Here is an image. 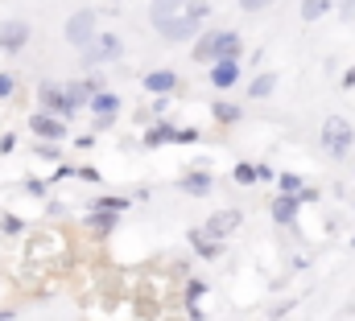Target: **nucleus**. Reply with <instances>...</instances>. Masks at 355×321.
I'll use <instances>...</instances> for the list:
<instances>
[{"instance_id":"obj_1","label":"nucleus","mask_w":355,"mask_h":321,"mask_svg":"<svg viewBox=\"0 0 355 321\" xmlns=\"http://www.w3.org/2000/svg\"><path fill=\"white\" fill-rule=\"evenodd\" d=\"M207 12H211V4H207V0H190L174 21H170V25H162V37H166V42H186V37L207 21Z\"/></svg>"},{"instance_id":"obj_2","label":"nucleus","mask_w":355,"mask_h":321,"mask_svg":"<svg viewBox=\"0 0 355 321\" xmlns=\"http://www.w3.org/2000/svg\"><path fill=\"white\" fill-rule=\"evenodd\" d=\"M236 54H240V37H236V33H207V37L194 46V58H198V62H211V58L236 62Z\"/></svg>"},{"instance_id":"obj_3","label":"nucleus","mask_w":355,"mask_h":321,"mask_svg":"<svg viewBox=\"0 0 355 321\" xmlns=\"http://www.w3.org/2000/svg\"><path fill=\"white\" fill-rule=\"evenodd\" d=\"M322 145H327L331 157H343V153L352 149V124L339 120V116H331V120L322 124Z\"/></svg>"},{"instance_id":"obj_4","label":"nucleus","mask_w":355,"mask_h":321,"mask_svg":"<svg viewBox=\"0 0 355 321\" xmlns=\"http://www.w3.org/2000/svg\"><path fill=\"white\" fill-rule=\"evenodd\" d=\"M91 37H95V12H75L71 21H67V42L71 46H79V50H87L91 46Z\"/></svg>"},{"instance_id":"obj_5","label":"nucleus","mask_w":355,"mask_h":321,"mask_svg":"<svg viewBox=\"0 0 355 321\" xmlns=\"http://www.w3.org/2000/svg\"><path fill=\"white\" fill-rule=\"evenodd\" d=\"M240 210H219V214H211V223L202 227V235H211V239H223V235H232L236 227H240Z\"/></svg>"},{"instance_id":"obj_6","label":"nucleus","mask_w":355,"mask_h":321,"mask_svg":"<svg viewBox=\"0 0 355 321\" xmlns=\"http://www.w3.org/2000/svg\"><path fill=\"white\" fill-rule=\"evenodd\" d=\"M25 42H29L25 21H0V50H21Z\"/></svg>"},{"instance_id":"obj_7","label":"nucleus","mask_w":355,"mask_h":321,"mask_svg":"<svg viewBox=\"0 0 355 321\" xmlns=\"http://www.w3.org/2000/svg\"><path fill=\"white\" fill-rule=\"evenodd\" d=\"M95 46H87L83 54H87V62H107V58H116L120 54V37H112V33H103V37H91Z\"/></svg>"},{"instance_id":"obj_8","label":"nucleus","mask_w":355,"mask_h":321,"mask_svg":"<svg viewBox=\"0 0 355 321\" xmlns=\"http://www.w3.org/2000/svg\"><path fill=\"white\" fill-rule=\"evenodd\" d=\"M29 128L42 136V140H62L67 136V128H62V120H54V116H46V111H37L33 120H29Z\"/></svg>"},{"instance_id":"obj_9","label":"nucleus","mask_w":355,"mask_h":321,"mask_svg":"<svg viewBox=\"0 0 355 321\" xmlns=\"http://www.w3.org/2000/svg\"><path fill=\"white\" fill-rule=\"evenodd\" d=\"M166 140L190 145V140H198V132H194V128H153V132L145 136V145H166Z\"/></svg>"},{"instance_id":"obj_10","label":"nucleus","mask_w":355,"mask_h":321,"mask_svg":"<svg viewBox=\"0 0 355 321\" xmlns=\"http://www.w3.org/2000/svg\"><path fill=\"white\" fill-rule=\"evenodd\" d=\"M42 103H46L50 111H58V116H71V111H75V103H71L67 91H58V86H42Z\"/></svg>"},{"instance_id":"obj_11","label":"nucleus","mask_w":355,"mask_h":321,"mask_svg":"<svg viewBox=\"0 0 355 321\" xmlns=\"http://www.w3.org/2000/svg\"><path fill=\"white\" fill-rule=\"evenodd\" d=\"M182 8H186V0H153V25H157V29L170 25Z\"/></svg>"},{"instance_id":"obj_12","label":"nucleus","mask_w":355,"mask_h":321,"mask_svg":"<svg viewBox=\"0 0 355 321\" xmlns=\"http://www.w3.org/2000/svg\"><path fill=\"white\" fill-rule=\"evenodd\" d=\"M145 86L157 91V95H166V91H174L178 86V75L174 71H153V75H145Z\"/></svg>"},{"instance_id":"obj_13","label":"nucleus","mask_w":355,"mask_h":321,"mask_svg":"<svg viewBox=\"0 0 355 321\" xmlns=\"http://www.w3.org/2000/svg\"><path fill=\"white\" fill-rule=\"evenodd\" d=\"M178 190H186V194H207V190H211V173H190V177L178 181Z\"/></svg>"},{"instance_id":"obj_14","label":"nucleus","mask_w":355,"mask_h":321,"mask_svg":"<svg viewBox=\"0 0 355 321\" xmlns=\"http://www.w3.org/2000/svg\"><path fill=\"white\" fill-rule=\"evenodd\" d=\"M293 214H297V198H277L272 202V219L277 223H293Z\"/></svg>"},{"instance_id":"obj_15","label":"nucleus","mask_w":355,"mask_h":321,"mask_svg":"<svg viewBox=\"0 0 355 321\" xmlns=\"http://www.w3.org/2000/svg\"><path fill=\"white\" fill-rule=\"evenodd\" d=\"M236 75H240V71H236V62H215L211 82H215V86H232V82H236Z\"/></svg>"},{"instance_id":"obj_16","label":"nucleus","mask_w":355,"mask_h":321,"mask_svg":"<svg viewBox=\"0 0 355 321\" xmlns=\"http://www.w3.org/2000/svg\"><path fill=\"white\" fill-rule=\"evenodd\" d=\"M91 107H95V111H99V116L107 120V116H116V107H120V99H116V95H95V99H91Z\"/></svg>"},{"instance_id":"obj_17","label":"nucleus","mask_w":355,"mask_h":321,"mask_svg":"<svg viewBox=\"0 0 355 321\" xmlns=\"http://www.w3.org/2000/svg\"><path fill=\"white\" fill-rule=\"evenodd\" d=\"M91 206H95V214H120L128 202H124V198H95Z\"/></svg>"},{"instance_id":"obj_18","label":"nucleus","mask_w":355,"mask_h":321,"mask_svg":"<svg viewBox=\"0 0 355 321\" xmlns=\"http://www.w3.org/2000/svg\"><path fill=\"white\" fill-rule=\"evenodd\" d=\"M327 8H331V0H302V17L306 21H318Z\"/></svg>"},{"instance_id":"obj_19","label":"nucleus","mask_w":355,"mask_h":321,"mask_svg":"<svg viewBox=\"0 0 355 321\" xmlns=\"http://www.w3.org/2000/svg\"><path fill=\"white\" fill-rule=\"evenodd\" d=\"M87 227L95 231V235H107V231L116 227V214H91V219H87Z\"/></svg>"},{"instance_id":"obj_20","label":"nucleus","mask_w":355,"mask_h":321,"mask_svg":"<svg viewBox=\"0 0 355 321\" xmlns=\"http://www.w3.org/2000/svg\"><path fill=\"white\" fill-rule=\"evenodd\" d=\"M272 86H277V75H261V79H257L252 86H248V95H252V99H265V95L272 91Z\"/></svg>"},{"instance_id":"obj_21","label":"nucleus","mask_w":355,"mask_h":321,"mask_svg":"<svg viewBox=\"0 0 355 321\" xmlns=\"http://www.w3.org/2000/svg\"><path fill=\"white\" fill-rule=\"evenodd\" d=\"M215 120L232 124V120H240V107H236V103H215Z\"/></svg>"},{"instance_id":"obj_22","label":"nucleus","mask_w":355,"mask_h":321,"mask_svg":"<svg viewBox=\"0 0 355 321\" xmlns=\"http://www.w3.org/2000/svg\"><path fill=\"white\" fill-rule=\"evenodd\" d=\"M190 239H194V247H198L202 255H219V247H215V243H207V235H202V231H194Z\"/></svg>"},{"instance_id":"obj_23","label":"nucleus","mask_w":355,"mask_h":321,"mask_svg":"<svg viewBox=\"0 0 355 321\" xmlns=\"http://www.w3.org/2000/svg\"><path fill=\"white\" fill-rule=\"evenodd\" d=\"M236 181H240V185H252V181H257V169H252V165H236Z\"/></svg>"},{"instance_id":"obj_24","label":"nucleus","mask_w":355,"mask_h":321,"mask_svg":"<svg viewBox=\"0 0 355 321\" xmlns=\"http://www.w3.org/2000/svg\"><path fill=\"white\" fill-rule=\"evenodd\" d=\"M12 86H17L12 75H0V99H8V95H12Z\"/></svg>"},{"instance_id":"obj_25","label":"nucleus","mask_w":355,"mask_h":321,"mask_svg":"<svg viewBox=\"0 0 355 321\" xmlns=\"http://www.w3.org/2000/svg\"><path fill=\"white\" fill-rule=\"evenodd\" d=\"M4 231H8V235H17V231H21V219H12V214H8V219H4Z\"/></svg>"},{"instance_id":"obj_26","label":"nucleus","mask_w":355,"mask_h":321,"mask_svg":"<svg viewBox=\"0 0 355 321\" xmlns=\"http://www.w3.org/2000/svg\"><path fill=\"white\" fill-rule=\"evenodd\" d=\"M268 0H240V8H265Z\"/></svg>"},{"instance_id":"obj_27","label":"nucleus","mask_w":355,"mask_h":321,"mask_svg":"<svg viewBox=\"0 0 355 321\" xmlns=\"http://www.w3.org/2000/svg\"><path fill=\"white\" fill-rule=\"evenodd\" d=\"M343 17H347V21L355 17V0H343Z\"/></svg>"}]
</instances>
